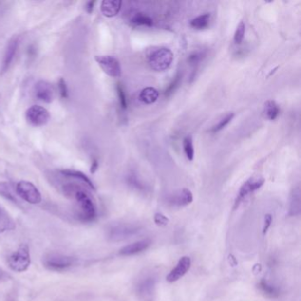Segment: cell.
<instances>
[{
    "label": "cell",
    "instance_id": "16",
    "mask_svg": "<svg viewBox=\"0 0 301 301\" xmlns=\"http://www.w3.org/2000/svg\"><path fill=\"white\" fill-rule=\"evenodd\" d=\"M122 1L119 0H104L101 4V12L105 17L113 18L121 9Z\"/></svg>",
    "mask_w": 301,
    "mask_h": 301
},
{
    "label": "cell",
    "instance_id": "5",
    "mask_svg": "<svg viewBox=\"0 0 301 301\" xmlns=\"http://www.w3.org/2000/svg\"><path fill=\"white\" fill-rule=\"evenodd\" d=\"M140 231V228L130 224H118L113 225L109 228L108 238L112 241H121L127 240L132 236L136 235Z\"/></svg>",
    "mask_w": 301,
    "mask_h": 301
},
{
    "label": "cell",
    "instance_id": "35",
    "mask_svg": "<svg viewBox=\"0 0 301 301\" xmlns=\"http://www.w3.org/2000/svg\"><path fill=\"white\" fill-rule=\"evenodd\" d=\"M94 4H95L94 1H90L89 3H87V5H86V10H87V12H88L89 14H91V13L93 12Z\"/></svg>",
    "mask_w": 301,
    "mask_h": 301
},
{
    "label": "cell",
    "instance_id": "20",
    "mask_svg": "<svg viewBox=\"0 0 301 301\" xmlns=\"http://www.w3.org/2000/svg\"><path fill=\"white\" fill-rule=\"evenodd\" d=\"M158 97H159V92L153 87H148L143 89L139 95V99L145 104H154L157 101Z\"/></svg>",
    "mask_w": 301,
    "mask_h": 301
},
{
    "label": "cell",
    "instance_id": "12",
    "mask_svg": "<svg viewBox=\"0 0 301 301\" xmlns=\"http://www.w3.org/2000/svg\"><path fill=\"white\" fill-rule=\"evenodd\" d=\"M36 97L43 103L50 104L54 99V89L51 83L45 80H39L35 86Z\"/></svg>",
    "mask_w": 301,
    "mask_h": 301
},
{
    "label": "cell",
    "instance_id": "10",
    "mask_svg": "<svg viewBox=\"0 0 301 301\" xmlns=\"http://www.w3.org/2000/svg\"><path fill=\"white\" fill-rule=\"evenodd\" d=\"M155 291V279L153 277L142 278L137 284V294L141 301H153Z\"/></svg>",
    "mask_w": 301,
    "mask_h": 301
},
{
    "label": "cell",
    "instance_id": "25",
    "mask_svg": "<svg viewBox=\"0 0 301 301\" xmlns=\"http://www.w3.org/2000/svg\"><path fill=\"white\" fill-rule=\"evenodd\" d=\"M234 117H235L234 113H227L226 116H224L216 125H214L211 127L210 132H212V133H217V132H220L221 130H223L225 127H227L231 123V120L233 119Z\"/></svg>",
    "mask_w": 301,
    "mask_h": 301
},
{
    "label": "cell",
    "instance_id": "3",
    "mask_svg": "<svg viewBox=\"0 0 301 301\" xmlns=\"http://www.w3.org/2000/svg\"><path fill=\"white\" fill-rule=\"evenodd\" d=\"M30 253L27 244H21L8 258V265L15 272H23L30 265Z\"/></svg>",
    "mask_w": 301,
    "mask_h": 301
},
{
    "label": "cell",
    "instance_id": "13",
    "mask_svg": "<svg viewBox=\"0 0 301 301\" xmlns=\"http://www.w3.org/2000/svg\"><path fill=\"white\" fill-rule=\"evenodd\" d=\"M193 200L192 192L189 189L184 188L172 194L169 198V203L175 207H185L193 203Z\"/></svg>",
    "mask_w": 301,
    "mask_h": 301
},
{
    "label": "cell",
    "instance_id": "28",
    "mask_svg": "<svg viewBox=\"0 0 301 301\" xmlns=\"http://www.w3.org/2000/svg\"><path fill=\"white\" fill-rule=\"evenodd\" d=\"M182 79V75L180 73H178L177 75L175 76L174 79L169 83V86L167 87V89L165 90V95L166 97H169L171 94L174 93L177 89L179 88L180 82Z\"/></svg>",
    "mask_w": 301,
    "mask_h": 301
},
{
    "label": "cell",
    "instance_id": "33",
    "mask_svg": "<svg viewBox=\"0 0 301 301\" xmlns=\"http://www.w3.org/2000/svg\"><path fill=\"white\" fill-rule=\"evenodd\" d=\"M58 90H59V93L61 94L63 98H66L68 96V90H67L66 80L62 79V78L58 81Z\"/></svg>",
    "mask_w": 301,
    "mask_h": 301
},
{
    "label": "cell",
    "instance_id": "22",
    "mask_svg": "<svg viewBox=\"0 0 301 301\" xmlns=\"http://www.w3.org/2000/svg\"><path fill=\"white\" fill-rule=\"evenodd\" d=\"M210 14H203L195 17L190 21V26L196 30H203L207 28L210 23Z\"/></svg>",
    "mask_w": 301,
    "mask_h": 301
},
{
    "label": "cell",
    "instance_id": "36",
    "mask_svg": "<svg viewBox=\"0 0 301 301\" xmlns=\"http://www.w3.org/2000/svg\"><path fill=\"white\" fill-rule=\"evenodd\" d=\"M97 169H98V162L94 159L92 162V165H91V167H90V171H91V173H94L97 170Z\"/></svg>",
    "mask_w": 301,
    "mask_h": 301
},
{
    "label": "cell",
    "instance_id": "9",
    "mask_svg": "<svg viewBox=\"0 0 301 301\" xmlns=\"http://www.w3.org/2000/svg\"><path fill=\"white\" fill-rule=\"evenodd\" d=\"M265 179L262 177H251L247 179L245 183L241 186L239 194L237 196L235 202V207L239 206L245 197H247L250 193H254L256 190L261 188L263 186Z\"/></svg>",
    "mask_w": 301,
    "mask_h": 301
},
{
    "label": "cell",
    "instance_id": "7",
    "mask_svg": "<svg viewBox=\"0 0 301 301\" xmlns=\"http://www.w3.org/2000/svg\"><path fill=\"white\" fill-rule=\"evenodd\" d=\"M94 59L107 75L113 78H118L121 76L122 74L121 66L115 56L110 55H98L94 56Z\"/></svg>",
    "mask_w": 301,
    "mask_h": 301
},
{
    "label": "cell",
    "instance_id": "17",
    "mask_svg": "<svg viewBox=\"0 0 301 301\" xmlns=\"http://www.w3.org/2000/svg\"><path fill=\"white\" fill-rule=\"evenodd\" d=\"M301 207V188L298 186L292 189L290 198V208H289V216L295 217L300 215Z\"/></svg>",
    "mask_w": 301,
    "mask_h": 301
},
{
    "label": "cell",
    "instance_id": "21",
    "mask_svg": "<svg viewBox=\"0 0 301 301\" xmlns=\"http://www.w3.org/2000/svg\"><path fill=\"white\" fill-rule=\"evenodd\" d=\"M15 223L9 215L0 207V233L15 229Z\"/></svg>",
    "mask_w": 301,
    "mask_h": 301
},
{
    "label": "cell",
    "instance_id": "23",
    "mask_svg": "<svg viewBox=\"0 0 301 301\" xmlns=\"http://www.w3.org/2000/svg\"><path fill=\"white\" fill-rule=\"evenodd\" d=\"M131 23L135 26H144V27H152L154 20L148 14L143 13H138L134 14L131 18Z\"/></svg>",
    "mask_w": 301,
    "mask_h": 301
},
{
    "label": "cell",
    "instance_id": "8",
    "mask_svg": "<svg viewBox=\"0 0 301 301\" xmlns=\"http://www.w3.org/2000/svg\"><path fill=\"white\" fill-rule=\"evenodd\" d=\"M50 118L49 112L40 105H33L26 112V119L33 127H42L49 122Z\"/></svg>",
    "mask_w": 301,
    "mask_h": 301
},
{
    "label": "cell",
    "instance_id": "15",
    "mask_svg": "<svg viewBox=\"0 0 301 301\" xmlns=\"http://www.w3.org/2000/svg\"><path fill=\"white\" fill-rule=\"evenodd\" d=\"M18 46H19V38H18V37H14L8 43L6 51L5 52V56H4L3 63H2V71L3 72L7 71L9 66H11L12 62L14 60L15 54H16V52H17Z\"/></svg>",
    "mask_w": 301,
    "mask_h": 301
},
{
    "label": "cell",
    "instance_id": "11",
    "mask_svg": "<svg viewBox=\"0 0 301 301\" xmlns=\"http://www.w3.org/2000/svg\"><path fill=\"white\" fill-rule=\"evenodd\" d=\"M192 261L188 256H183L179 259V263L169 275L166 277L167 282H174L179 281V279L183 278L186 274L188 273L191 268Z\"/></svg>",
    "mask_w": 301,
    "mask_h": 301
},
{
    "label": "cell",
    "instance_id": "30",
    "mask_svg": "<svg viewBox=\"0 0 301 301\" xmlns=\"http://www.w3.org/2000/svg\"><path fill=\"white\" fill-rule=\"evenodd\" d=\"M204 53L203 52H193L188 57V63L190 66H197L204 57Z\"/></svg>",
    "mask_w": 301,
    "mask_h": 301
},
{
    "label": "cell",
    "instance_id": "18",
    "mask_svg": "<svg viewBox=\"0 0 301 301\" xmlns=\"http://www.w3.org/2000/svg\"><path fill=\"white\" fill-rule=\"evenodd\" d=\"M60 173L68 178H72V179L80 181V183L84 184L85 186H87L89 188L92 189V190L95 189L93 182L88 178V176H86L81 171H78L75 169H62Z\"/></svg>",
    "mask_w": 301,
    "mask_h": 301
},
{
    "label": "cell",
    "instance_id": "32",
    "mask_svg": "<svg viewBox=\"0 0 301 301\" xmlns=\"http://www.w3.org/2000/svg\"><path fill=\"white\" fill-rule=\"evenodd\" d=\"M154 220H155V225L160 226V227H164V226H166L169 224V219L165 217V215H163L161 213L155 214Z\"/></svg>",
    "mask_w": 301,
    "mask_h": 301
},
{
    "label": "cell",
    "instance_id": "31",
    "mask_svg": "<svg viewBox=\"0 0 301 301\" xmlns=\"http://www.w3.org/2000/svg\"><path fill=\"white\" fill-rule=\"evenodd\" d=\"M117 93H118V100H119L120 107H121L123 110H127V94H126V92H125V90H124L122 85L120 84V83L117 84Z\"/></svg>",
    "mask_w": 301,
    "mask_h": 301
},
{
    "label": "cell",
    "instance_id": "14",
    "mask_svg": "<svg viewBox=\"0 0 301 301\" xmlns=\"http://www.w3.org/2000/svg\"><path fill=\"white\" fill-rule=\"evenodd\" d=\"M151 245V241L149 240H140L133 242L132 244L126 245L119 250V254L123 256H131L134 254H140L146 251Z\"/></svg>",
    "mask_w": 301,
    "mask_h": 301
},
{
    "label": "cell",
    "instance_id": "34",
    "mask_svg": "<svg viewBox=\"0 0 301 301\" xmlns=\"http://www.w3.org/2000/svg\"><path fill=\"white\" fill-rule=\"evenodd\" d=\"M271 223H272V216L269 214L266 215L264 218L263 234L267 233L269 227L271 226Z\"/></svg>",
    "mask_w": 301,
    "mask_h": 301
},
{
    "label": "cell",
    "instance_id": "26",
    "mask_svg": "<svg viewBox=\"0 0 301 301\" xmlns=\"http://www.w3.org/2000/svg\"><path fill=\"white\" fill-rule=\"evenodd\" d=\"M183 150L188 160L192 162L194 157V147H193V138L191 135L184 138Z\"/></svg>",
    "mask_w": 301,
    "mask_h": 301
},
{
    "label": "cell",
    "instance_id": "2",
    "mask_svg": "<svg viewBox=\"0 0 301 301\" xmlns=\"http://www.w3.org/2000/svg\"><path fill=\"white\" fill-rule=\"evenodd\" d=\"M173 61V53L168 48H159L148 57L149 65L152 70L164 72L169 68Z\"/></svg>",
    "mask_w": 301,
    "mask_h": 301
},
{
    "label": "cell",
    "instance_id": "1",
    "mask_svg": "<svg viewBox=\"0 0 301 301\" xmlns=\"http://www.w3.org/2000/svg\"><path fill=\"white\" fill-rule=\"evenodd\" d=\"M67 197L75 201V216L82 223L94 221L96 217V207L93 199L82 187L77 184L67 183L63 187Z\"/></svg>",
    "mask_w": 301,
    "mask_h": 301
},
{
    "label": "cell",
    "instance_id": "6",
    "mask_svg": "<svg viewBox=\"0 0 301 301\" xmlns=\"http://www.w3.org/2000/svg\"><path fill=\"white\" fill-rule=\"evenodd\" d=\"M74 257L63 254H49L43 259V265L45 268L53 271H62L70 268L75 263Z\"/></svg>",
    "mask_w": 301,
    "mask_h": 301
},
{
    "label": "cell",
    "instance_id": "4",
    "mask_svg": "<svg viewBox=\"0 0 301 301\" xmlns=\"http://www.w3.org/2000/svg\"><path fill=\"white\" fill-rule=\"evenodd\" d=\"M16 193L25 202L30 204H38L42 202V195L33 183L22 180L16 186Z\"/></svg>",
    "mask_w": 301,
    "mask_h": 301
},
{
    "label": "cell",
    "instance_id": "29",
    "mask_svg": "<svg viewBox=\"0 0 301 301\" xmlns=\"http://www.w3.org/2000/svg\"><path fill=\"white\" fill-rule=\"evenodd\" d=\"M245 25L244 21H240L239 25L236 28L235 33H234V42L236 44H241L244 38H245Z\"/></svg>",
    "mask_w": 301,
    "mask_h": 301
},
{
    "label": "cell",
    "instance_id": "27",
    "mask_svg": "<svg viewBox=\"0 0 301 301\" xmlns=\"http://www.w3.org/2000/svg\"><path fill=\"white\" fill-rule=\"evenodd\" d=\"M0 194L13 203H18L14 192V189L12 188L9 183H5V182L0 183Z\"/></svg>",
    "mask_w": 301,
    "mask_h": 301
},
{
    "label": "cell",
    "instance_id": "24",
    "mask_svg": "<svg viewBox=\"0 0 301 301\" xmlns=\"http://www.w3.org/2000/svg\"><path fill=\"white\" fill-rule=\"evenodd\" d=\"M258 286H259L260 291L263 292L265 296L268 297V298H273V299L278 298L280 294L278 288L268 283L267 281H264V280L261 281Z\"/></svg>",
    "mask_w": 301,
    "mask_h": 301
},
{
    "label": "cell",
    "instance_id": "19",
    "mask_svg": "<svg viewBox=\"0 0 301 301\" xmlns=\"http://www.w3.org/2000/svg\"><path fill=\"white\" fill-rule=\"evenodd\" d=\"M264 118L273 121L278 118L280 114V108L278 104L273 100H268L264 104L263 112Z\"/></svg>",
    "mask_w": 301,
    "mask_h": 301
}]
</instances>
